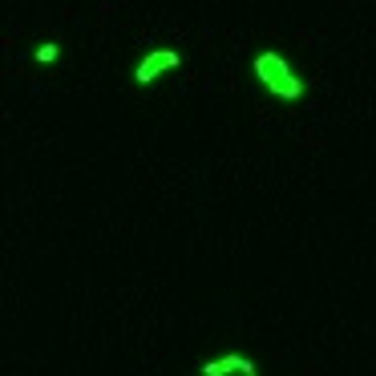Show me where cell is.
Segmentation results:
<instances>
[{
    "label": "cell",
    "instance_id": "1",
    "mask_svg": "<svg viewBox=\"0 0 376 376\" xmlns=\"http://www.w3.org/2000/svg\"><path fill=\"white\" fill-rule=\"evenodd\" d=\"M255 77L267 85L275 97H288V101H295L299 93H303V82L292 73V65L279 57V53H259L255 57Z\"/></svg>",
    "mask_w": 376,
    "mask_h": 376
},
{
    "label": "cell",
    "instance_id": "2",
    "mask_svg": "<svg viewBox=\"0 0 376 376\" xmlns=\"http://www.w3.org/2000/svg\"><path fill=\"white\" fill-rule=\"evenodd\" d=\"M178 61H182V57H178L174 49H154V53H146V61L134 69V82H138V85H150L154 77H162L166 69H178Z\"/></svg>",
    "mask_w": 376,
    "mask_h": 376
},
{
    "label": "cell",
    "instance_id": "3",
    "mask_svg": "<svg viewBox=\"0 0 376 376\" xmlns=\"http://www.w3.org/2000/svg\"><path fill=\"white\" fill-rule=\"evenodd\" d=\"M227 373L255 376V364H251L247 356H239V352H227L223 360H210V364H203V376H227Z\"/></svg>",
    "mask_w": 376,
    "mask_h": 376
},
{
    "label": "cell",
    "instance_id": "4",
    "mask_svg": "<svg viewBox=\"0 0 376 376\" xmlns=\"http://www.w3.org/2000/svg\"><path fill=\"white\" fill-rule=\"evenodd\" d=\"M37 61H45V65L57 61V45H41V49H37Z\"/></svg>",
    "mask_w": 376,
    "mask_h": 376
}]
</instances>
